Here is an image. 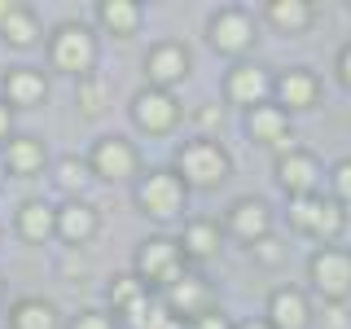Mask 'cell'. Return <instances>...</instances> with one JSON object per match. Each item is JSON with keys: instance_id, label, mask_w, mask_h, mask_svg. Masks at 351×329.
Returning a JSON list of instances; mask_svg holds the SVG:
<instances>
[{"instance_id": "cell-1", "label": "cell", "mask_w": 351, "mask_h": 329, "mask_svg": "<svg viewBox=\"0 0 351 329\" xmlns=\"http://www.w3.org/2000/svg\"><path fill=\"white\" fill-rule=\"evenodd\" d=\"M171 171L184 180V189H219L228 180V171H233V158L215 136H193L176 145Z\"/></svg>"}, {"instance_id": "cell-2", "label": "cell", "mask_w": 351, "mask_h": 329, "mask_svg": "<svg viewBox=\"0 0 351 329\" xmlns=\"http://www.w3.org/2000/svg\"><path fill=\"white\" fill-rule=\"evenodd\" d=\"M132 202H136L141 215L158 219V224H171V219L184 215V202H189V189L171 167H154L141 171V180L132 184Z\"/></svg>"}, {"instance_id": "cell-3", "label": "cell", "mask_w": 351, "mask_h": 329, "mask_svg": "<svg viewBox=\"0 0 351 329\" xmlns=\"http://www.w3.org/2000/svg\"><path fill=\"white\" fill-rule=\"evenodd\" d=\"M184 263H189V259H184V250H180V237L158 233V237H145L136 246V255H132V272H136L154 294H162V290H171V285L189 272Z\"/></svg>"}, {"instance_id": "cell-4", "label": "cell", "mask_w": 351, "mask_h": 329, "mask_svg": "<svg viewBox=\"0 0 351 329\" xmlns=\"http://www.w3.org/2000/svg\"><path fill=\"white\" fill-rule=\"evenodd\" d=\"M97 53H101V44H97V31L88 27V22L66 18V22L53 27V36H49L53 71H66V75H75V80H84V75H93Z\"/></svg>"}, {"instance_id": "cell-5", "label": "cell", "mask_w": 351, "mask_h": 329, "mask_svg": "<svg viewBox=\"0 0 351 329\" xmlns=\"http://www.w3.org/2000/svg\"><path fill=\"white\" fill-rule=\"evenodd\" d=\"M88 167H93V180L136 184L141 180V149L132 145L123 132H106V136H97L93 149H88Z\"/></svg>"}, {"instance_id": "cell-6", "label": "cell", "mask_w": 351, "mask_h": 329, "mask_svg": "<svg viewBox=\"0 0 351 329\" xmlns=\"http://www.w3.org/2000/svg\"><path fill=\"white\" fill-rule=\"evenodd\" d=\"M206 40H211V49H215V53L241 58V53L255 49L259 27H255V18H250V9H241V5H224V9H215V14L206 18Z\"/></svg>"}, {"instance_id": "cell-7", "label": "cell", "mask_w": 351, "mask_h": 329, "mask_svg": "<svg viewBox=\"0 0 351 329\" xmlns=\"http://www.w3.org/2000/svg\"><path fill=\"white\" fill-rule=\"evenodd\" d=\"M128 114H132V127L145 132V136H167V132L180 123V101H176L171 93H162V88H136L128 101Z\"/></svg>"}, {"instance_id": "cell-8", "label": "cell", "mask_w": 351, "mask_h": 329, "mask_svg": "<svg viewBox=\"0 0 351 329\" xmlns=\"http://www.w3.org/2000/svg\"><path fill=\"white\" fill-rule=\"evenodd\" d=\"M141 66H145V84L149 88L171 93L176 84L189 80L193 53H189V44H180V40H158V44H149V53L141 58Z\"/></svg>"}, {"instance_id": "cell-9", "label": "cell", "mask_w": 351, "mask_h": 329, "mask_svg": "<svg viewBox=\"0 0 351 329\" xmlns=\"http://www.w3.org/2000/svg\"><path fill=\"white\" fill-rule=\"evenodd\" d=\"M162 307L176 316V321H197V316H206V312H215V285L202 277V272H184L180 281L171 285V290H162L158 294Z\"/></svg>"}, {"instance_id": "cell-10", "label": "cell", "mask_w": 351, "mask_h": 329, "mask_svg": "<svg viewBox=\"0 0 351 329\" xmlns=\"http://www.w3.org/2000/svg\"><path fill=\"white\" fill-rule=\"evenodd\" d=\"M290 224L299 228V233H312V237H338L343 233V224H347V215H343V206L334 202V197H316V193H307V197H290Z\"/></svg>"}, {"instance_id": "cell-11", "label": "cell", "mask_w": 351, "mask_h": 329, "mask_svg": "<svg viewBox=\"0 0 351 329\" xmlns=\"http://www.w3.org/2000/svg\"><path fill=\"white\" fill-rule=\"evenodd\" d=\"M97 233H101V211H97L93 202H84V197H66V202L58 206V237L71 250L88 246Z\"/></svg>"}, {"instance_id": "cell-12", "label": "cell", "mask_w": 351, "mask_h": 329, "mask_svg": "<svg viewBox=\"0 0 351 329\" xmlns=\"http://www.w3.org/2000/svg\"><path fill=\"white\" fill-rule=\"evenodd\" d=\"M312 281L325 299H334V303L347 299L351 294V255L347 250H334V246L316 250L312 255Z\"/></svg>"}, {"instance_id": "cell-13", "label": "cell", "mask_w": 351, "mask_h": 329, "mask_svg": "<svg viewBox=\"0 0 351 329\" xmlns=\"http://www.w3.org/2000/svg\"><path fill=\"white\" fill-rule=\"evenodd\" d=\"M0 158H5L9 175L31 180V175H40L49 167V145H44V136H36V132H22V136H9V145L0 149Z\"/></svg>"}, {"instance_id": "cell-14", "label": "cell", "mask_w": 351, "mask_h": 329, "mask_svg": "<svg viewBox=\"0 0 351 329\" xmlns=\"http://www.w3.org/2000/svg\"><path fill=\"white\" fill-rule=\"evenodd\" d=\"M268 228H272L268 202H259V197H237V202H228L224 233H233V237H241V241H250V246H255L259 237H268Z\"/></svg>"}, {"instance_id": "cell-15", "label": "cell", "mask_w": 351, "mask_h": 329, "mask_svg": "<svg viewBox=\"0 0 351 329\" xmlns=\"http://www.w3.org/2000/svg\"><path fill=\"white\" fill-rule=\"evenodd\" d=\"M268 93H272V75L263 71V66H250V62H241L228 71V80H224V97L233 106H246V110H255L268 101Z\"/></svg>"}, {"instance_id": "cell-16", "label": "cell", "mask_w": 351, "mask_h": 329, "mask_svg": "<svg viewBox=\"0 0 351 329\" xmlns=\"http://www.w3.org/2000/svg\"><path fill=\"white\" fill-rule=\"evenodd\" d=\"M0 93L14 110H27V106H40L49 97V75L40 66H9L5 80H0Z\"/></svg>"}, {"instance_id": "cell-17", "label": "cell", "mask_w": 351, "mask_h": 329, "mask_svg": "<svg viewBox=\"0 0 351 329\" xmlns=\"http://www.w3.org/2000/svg\"><path fill=\"white\" fill-rule=\"evenodd\" d=\"M316 180H321V162H316L307 149H285L277 158V184L290 197H307L316 189Z\"/></svg>"}, {"instance_id": "cell-18", "label": "cell", "mask_w": 351, "mask_h": 329, "mask_svg": "<svg viewBox=\"0 0 351 329\" xmlns=\"http://www.w3.org/2000/svg\"><path fill=\"white\" fill-rule=\"evenodd\" d=\"M272 93H277L281 110H307L316 106V97H321V80H316L307 66H290V71H281L277 80H272Z\"/></svg>"}, {"instance_id": "cell-19", "label": "cell", "mask_w": 351, "mask_h": 329, "mask_svg": "<svg viewBox=\"0 0 351 329\" xmlns=\"http://www.w3.org/2000/svg\"><path fill=\"white\" fill-rule=\"evenodd\" d=\"M14 228L22 241H53L58 237V206L44 197H27L14 215Z\"/></svg>"}, {"instance_id": "cell-20", "label": "cell", "mask_w": 351, "mask_h": 329, "mask_svg": "<svg viewBox=\"0 0 351 329\" xmlns=\"http://www.w3.org/2000/svg\"><path fill=\"white\" fill-rule=\"evenodd\" d=\"M246 136L255 145H285L290 141V110L268 106V101L246 110Z\"/></svg>"}, {"instance_id": "cell-21", "label": "cell", "mask_w": 351, "mask_h": 329, "mask_svg": "<svg viewBox=\"0 0 351 329\" xmlns=\"http://www.w3.org/2000/svg\"><path fill=\"white\" fill-rule=\"evenodd\" d=\"M219 246H224V228H219V219L197 215V219H189V224H184V233H180V250H184V259L206 263V259H215V255H219Z\"/></svg>"}, {"instance_id": "cell-22", "label": "cell", "mask_w": 351, "mask_h": 329, "mask_svg": "<svg viewBox=\"0 0 351 329\" xmlns=\"http://www.w3.org/2000/svg\"><path fill=\"white\" fill-rule=\"evenodd\" d=\"M145 22V9L136 0H97V27L114 40H132Z\"/></svg>"}, {"instance_id": "cell-23", "label": "cell", "mask_w": 351, "mask_h": 329, "mask_svg": "<svg viewBox=\"0 0 351 329\" xmlns=\"http://www.w3.org/2000/svg\"><path fill=\"white\" fill-rule=\"evenodd\" d=\"M268 325L272 329H307V325H312V307H307L303 290H294V285L272 290V299H268Z\"/></svg>"}, {"instance_id": "cell-24", "label": "cell", "mask_w": 351, "mask_h": 329, "mask_svg": "<svg viewBox=\"0 0 351 329\" xmlns=\"http://www.w3.org/2000/svg\"><path fill=\"white\" fill-rule=\"evenodd\" d=\"M5 325L9 329H66L62 325V312L49 299H40V294H27V299H14V303H9Z\"/></svg>"}, {"instance_id": "cell-25", "label": "cell", "mask_w": 351, "mask_h": 329, "mask_svg": "<svg viewBox=\"0 0 351 329\" xmlns=\"http://www.w3.org/2000/svg\"><path fill=\"white\" fill-rule=\"evenodd\" d=\"M40 36H44V31H40V14L31 5H18L14 14L0 22V40H5L9 49H31Z\"/></svg>"}, {"instance_id": "cell-26", "label": "cell", "mask_w": 351, "mask_h": 329, "mask_svg": "<svg viewBox=\"0 0 351 329\" xmlns=\"http://www.w3.org/2000/svg\"><path fill=\"white\" fill-rule=\"evenodd\" d=\"M145 294H154L145 281L136 277V272H114V277L106 281V303H110V316H119V312H128L132 303H141Z\"/></svg>"}, {"instance_id": "cell-27", "label": "cell", "mask_w": 351, "mask_h": 329, "mask_svg": "<svg viewBox=\"0 0 351 329\" xmlns=\"http://www.w3.org/2000/svg\"><path fill=\"white\" fill-rule=\"evenodd\" d=\"M53 180H58L62 193L84 197V189L93 184V167H88V158H80V154H62V158L53 162Z\"/></svg>"}, {"instance_id": "cell-28", "label": "cell", "mask_w": 351, "mask_h": 329, "mask_svg": "<svg viewBox=\"0 0 351 329\" xmlns=\"http://www.w3.org/2000/svg\"><path fill=\"white\" fill-rule=\"evenodd\" d=\"M263 18L272 22L277 31H303L307 22H312V5L307 0H268V9H263Z\"/></svg>"}, {"instance_id": "cell-29", "label": "cell", "mask_w": 351, "mask_h": 329, "mask_svg": "<svg viewBox=\"0 0 351 329\" xmlns=\"http://www.w3.org/2000/svg\"><path fill=\"white\" fill-rule=\"evenodd\" d=\"M75 106H80V114L84 119H97L101 110L110 106V84H106V75H84L80 88H75Z\"/></svg>"}, {"instance_id": "cell-30", "label": "cell", "mask_w": 351, "mask_h": 329, "mask_svg": "<svg viewBox=\"0 0 351 329\" xmlns=\"http://www.w3.org/2000/svg\"><path fill=\"white\" fill-rule=\"evenodd\" d=\"M66 329H119V321L110 312H101V307H84V312H75L66 321Z\"/></svg>"}, {"instance_id": "cell-31", "label": "cell", "mask_w": 351, "mask_h": 329, "mask_svg": "<svg viewBox=\"0 0 351 329\" xmlns=\"http://www.w3.org/2000/svg\"><path fill=\"white\" fill-rule=\"evenodd\" d=\"M250 255H255V263H263V268H277V263L285 259V246L268 233V237H259L255 246H250Z\"/></svg>"}, {"instance_id": "cell-32", "label": "cell", "mask_w": 351, "mask_h": 329, "mask_svg": "<svg viewBox=\"0 0 351 329\" xmlns=\"http://www.w3.org/2000/svg\"><path fill=\"white\" fill-rule=\"evenodd\" d=\"M329 180H334V193H338V197H347V202H351V158H343V162H338Z\"/></svg>"}, {"instance_id": "cell-33", "label": "cell", "mask_w": 351, "mask_h": 329, "mask_svg": "<svg viewBox=\"0 0 351 329\" xmlns=\"http://www.w3.org/2000/svg\"><path fill=\"white\" fill-rule=\"evenodd\" d=\"M219 114H224V110H219L215 101H202V106L193 110V123H197V127H215V123H219Z\"/></svg>"}, {"instance_id": "cell-34", "label": "cell", "mask_w": 351, "mask_h": 329, "mask_svg": "<svg viewBox=\"0 0 351 329\" xmlns=\"http://www.w3.org/2000/svg\"><path fill=\"white\" fill-rule=\"evenodd\" d=\"M189 329H233V325H228V316L215 307V312H206V316H197V321H189Z\"/></svg>"}, {"instance_id": "cell-35", "label": "cell", "mask_w": 351, "mask_h": 329, "mask_svg": "<svg viewBox=\"0 0 351 329\" xmlns=\"http://www.w3.org/2000/svg\"><path fill=\"white\" fill-rule=\"evenodd\" d=\"M9 136H14V106L0 101V145H9Z\"/></svg>"}, {"instance_id": "cell-36", "label": "cell", "mask_w": 351, "mask_h": 329, "mask_svg": "<svg viewBox=\"0 0 351 329\" xmlns=\"http://www.w3.org/2000/svg\"><path fill=\"white\" fill-rule=\"evenodd\" d=\"M338 75H343V84L351 88V44H347L343 53H338Z\"/></svg>"}, {"instance_id": "cell-37", "label": "cell", "mask_w": 351, "mask_h": 329, "mask_svg": "<svg viewBox=\"0 0 351 329\" xmlns=\"http://www.w3.org/2000/svg\"><path fill=\"white\" fill-rule=\"evenodd\" d=\"M329 329H347V312H343V307H329Z\"/></svg>"}, {"instance_id": "cell-38", "label": "cell", "mask_w": 351, "mask_h": 329, "mask_svg": "<svg viewBox=\"0 0 351 329\" xmlns=\"http://www.w3.org/2000/svg\"><path fill=\"white\" fill-rule=\"evenodd\" d=\"M14 9H18V0H0V22H5L9 14H14Z\"/></svg>"}, {"instance_id": "cell-39", "label": "cell", "mask_w": 351, "mask_h": 329, "mask_svg": "<svg viewBox=\"0 0 351 329\" xmlns=\"http://www.w3.org/2000/svg\"><path fill=\"white\" fill-rule=\"evenodd\" d=\"M233 329H272L268 321H241V325H233Z\"/></svg>"}, {"instance_id": "cell-40", "label": "cell", "mask_w": 351, "mask_h": 329, "mask_svg": "<svg viewBox=\"0 0 351 329\" xmlns=\"http://www.w3.org/2000/svg\"><path fill=\"white\" fill-rule=\"evenodd\" d=\"M5 175H9V171H5V158H0V189H5Z\"/></svg>"}]
</instances>
